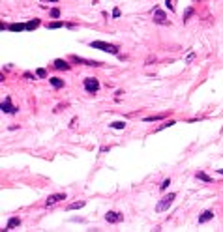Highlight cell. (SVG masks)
Listing matches in <instances>:
<instances>
[{"mask_svg": "<svg viewBox=\"0 0 223 232\" xmlns=\"http://www.w3.org/2000/svg\"><path fill=\"white\" fill-rule=\"evenodd\" d=\"M21 225V217H11L9 221H8V225L2 229V232H8V230H13L15 227H19Z\"/></svg>", "mask_w": 223, "mask_h": 232, "instance_id": "cell-8", "label": "cell"}, {"mask_svg": "<svg viewBox=\"0 0 223 232\" xmlns=\"http://www.w3.org/2000/svg\"><path fill=\"white\" fill-rule=\"evenodd\" d=\"M105 221L107 223H122L124 221V214H120V212H107L105 214Z\"/></svg>", "mask_w": 223, "mask_h": 232, "instance_id": "cell-6", "label": "cell"}, {"mask_svg": "<svg viewBox=\"0 0 223 232\" xmlns=\"http://www.w3.org/2000/svg\"><path fill=\"white\" fill-rule=\"evenodd\" d=\"M111 127H113V129H124V127H126V122H113Z\"/></svg>", "mask_w": 223, "mask_h": 232, "instance_id": "cell-20", "label": "cell"}, {"mask_svg": "<svg viewBox=\"0 0 223 232\" xmlns=\"http://www.w3.org/2000/svg\"><path fill=\"white\" fill-rule=\"evenodd\" d=\"M64 199H68V197H66V193H54V195H49V197L45 199V206H47V208H51V206H54V204L62 202Z\"/></svg>", "mask_w": 223, "mask_h": 232, "instance_id": "cell-5", "label": "cell"}, {"mask_svg": "<svg viewBox=\"0 0 223 232\" xmlns=\"http://www.w3.org/2000/svg\"><path fill=\"white\" fill-rule=\"evenodd\" d=\"M0 109H2V112H6V114H15V112H17V107L11 105V97H6V99L2 101Z\"/></svg>", "mask_w": 223, "mask_h": 232, "instance_id": "cell-7", "label": "cell"}, {"mask_svg": "<svg viewBox=\"0 0 223 232\" xmlns=\"http://www.w3.org/2000/svg\"><path fill=\"white\" fill-rule=\"evenodd\" d=\"M191 15H193V7H188V9H186V13H184V22H186Z\"/></svg>", "mask_w": 223, "mask_h": 232, "instance_id": "cell-23", "label": "cell"}, {"mask_svg": "<svg viewBox=\"0 0 223 232\" xmlns=\"http://www.w3.org/2000/svg\"><path fill=\"white\" fill-rule=\"evenodd\" d=\"M113 17H114V19H118V17H120V9H118V7H114V9H113Z\"/></svg>", "mask_w": 223, "mask_h": 232, "instance_id": "cell-26", "label": "cell"}, {"mask_svg": "<svg viewBox=\"0 0 223 232\" xmlns=\"http://www.w3.org/2000/svg\"><path fill=\"white\" fill-rule=\"evenodd\" d=\"M49 82H51V86H53L54 90H60V88H64V79H58V77H51V79H49Z\"/></svg>", "mask_w": 223, "mask_h": 232, "instance_id": "cell-9", "label": "cell"}, {"mask_svg": "<svg viewBox=\"0 0 223 232\" xmlns=\"http://www.w3.org/2000/svg\"><path fill=\"white\" fill-rule=\"evenodd\" d=\"M165 118V114H160V116H146L143 122H160V120H163Z\"/></svg>", "mask_w": 223, "mask_h": 232, "instance_id": "cell-18", "label": "cell"}, {"mask_svg": "<svg viewBox=\"0 0 223 232\" xmlns=\"http://www.w3.org/2000/svg\"><path fill=\"white\" fill-rule=\"evenodd\" d=\"M71 60L81 62V64H86V66H101V64H99V62H96V60H83V58H79V56H73Z\"/></svg>", "mask_w": 223, "mask_h": 232, "instance_id": "cell-14", "label": "cell"}, {"mask_svg": "<svg viewBox=\"0 0 223 232\" xmlns=\"http://www.w3.org/2000/svg\"><path fill=\"white\" fill-rule=\"evenodd\" d=\"M36 75H38V77H41V79H45V77H47V73H45V69H41V67H39V69L36 71Z\"/></svg>", "mask_w": 223, "mask_h": 232, "instance_id": "cell-25", "label": "cell"}, {"mask_svg": "<svg viewBox=\"0 0 223 232\" xmlns=\"http://www.w3.org/2000/svg\"><path fill=\"white\" fill-rule=\"evenodd\" d=\"M210 219H214V212L212 210H206V212H203V215H199V223L203 225V223H208Z\"/></svg>", "mask_w": 223, "mask_h": 232, "instance_id": "cell-10", "label": "cell"}, {"mask_svg": "<svg viewBox=\"0 0 223 232\" xmlns=\"http://www.w3.org/2000/svg\"><path fill=\"white\" fill-rule=\"evenodd\" d=\"M154 22H156V24H163V26L171 24V21L167 19L165 11H163V9H160V7H156V9H154Z\"/></svg>", "mask_w": 223, "mask_h": 232, "instance_id": "cell-4", "label": "cell"}, {"mask_svg": "<svg viewBox=\"0 0 223 232\" xmlns=\"http://www.w3.org/2000/svg\"><path fill=\"white\" fill-rule=\"evenodd\" d=\"M218 172H220V174H223V169H218Z\"/></svg>", "mask_w": 223, "mask_h": 232, "instance_id": "cell-28", "label": "cell"}, {"mask_svg": "<svg viewBox=\"0 0 223 232\" xmlns=\"http://www.w3.org/2000/svg\"><path fill=\"white\" fill-rule=\"evenodd\" d=\"M83 84H84V90H86L88 94H96V92L99 90V81L94 79V77H86Z\"/></svg>", "mask_w": 223, "mask_h": 232, "instance_id": "cell-3", "label": "cell"}, {"mask_svg": "<svg viewBox=\"0 0 223 232\" xmlns=\"http://www.w3.org/2000/svg\"><path fill=\"white\" fill-rule=\"evenodd\" d=\"M90 47L105 51V52H111V54H118V47L113 45V43H107V41H90Z\"/></svg>", "mask_w": 223, "mask_h": 232, "instance_id": "cell-2", "label": "cell"}, {"mask_svg": "<svg viewBox=\"0 0 223 232\" xmlns=\"http://www.w3.org/2000/svg\"><path fill=\"white\" fill-rule=\"evenodd\" d=\"M169 184H171V178H165V180L160 184V189H161V191H165V189L169 187Z\"/></svg>", "mask_w": 223, "mask_h": 232, "instance_id": "cell-22", "label": "cell"}, {"mask_svg": "<svg viewBox=\"0 0 223 232\" xmlns=\"http://www.w3.org/2000/svg\"><path fill=\"white\" fill-rule=\"evenodd\" d=\"M84 206V200H77V202H71V204H68V212H71V210H81Z\"/></svg>", "mask_w": 223, "mask_h": 232, "instance_id": "cell-16", "label": "cell"}, {"mask_svg": "<svg viewBox=\"0 0 223 232\" xmlns=\"http://www.w3.org/2000/svg\"><path fill=\"white\" fill-rule=\"evenodd\" d=\"M195 176H197L199 180H203V182H206V184H210V182H212V178H210V176H208L206 172H203V170H199V172H197Z\"/></svg>", "mask_w": 223, "mask_h": 232, "instance_id": "cell-17", "label": "cell"}, {"mask_svg": "<svg viewBox=\"0 0 223 232\" xmlns=\"http://www.w3.org/2000/svg\"><path fill=\"white\" fill-rule=\"evenodd\" d=\"M8 30H11V32H23V30H26V24H23V22H11L8 26Z\"/></svg>", "mask_w": 223, "mask_h": 232, "instance_id": "cell-11", "label": "cell"}, {"mask_svg": "<svg viewBox=\"0 0 223 232\" xmlns=\"http://www.w3.org/2000/svg\"><path fill=\"white\" fill-rule=\"evenodd\" d=\"M51 2H58V0H51Z\"/></svg>", "mask_w": 223, "mask_h": 232, "instance_id": "cell-29", "label": "cell"}, {"mask_svg": "<svg viewBox=\"0 0 223 232\" xmlns=\"http://www.w3.org/2000/svg\"><path fill=\"white\" fill-rule=\"evenodd\" d=\"M175 199H176V193H169V195L161 197V199H160V202L156 204V212H158V214H163V212H167V210L173 206Z\"/></svg>", "mask_w": 223, "mask_h": 232, "instance_id": "cell-1", "label": "cell"}, {"mask_svg": "<svg viewBox=\"0 0 223 232\" xmlns=\"http://www.w3.org/2000/svg\"><path fill=\"white\" fill-rule=\"evenodd\" d=\"M193 60H195V52H190V54H188V58H186V64H191Z\"/></svg>", "mask_w": 223, "mask_h": 232, "instance_id": "cell-24", "label": "cell"}, {"mask_svg": "<svg viewBox=\"0 0 223 232\" xmlns=\"http://www.w3.org/2000/svg\"><path fill=\"white\" fill-rule=\"evenodd\" d=\"M39 24H41V21H39V19H32V21H28V22H26V30H36Z\"/></svg>", "mask_w": 223, "mask_h": 232, "instance_id": "cell-15", "label": "cell"}, {"mask_svg": "<svg viewBox=\"0 0 223 232\" xmlns=\"http://www.w3.org/2000/svg\"><path fill=\"white\" fill-rule=\"evenodd\" d=\"M175 124H176L175 120H169V122H165V124H161V126H160V127H158L156 131H161V129H165V127H171V126H175Z\"/></svg>", "mask_w": 223, "mask_h": 232, "instance_id": "cell-19", "label": "cell"}, {"mask_svg": "<svg viewBox=\"0 0 223 232\" xmlns=\"http://www.w3.org/2000/svg\"><path fill=\"white\" fill-rule=\"evenodd\" d=\"M66 22L64 21H53V22H47L45 26H47V30H56V28H62Z\"/></svg>", "mask_w": 223, "mask_h": 232, "instance_id": "cell-13", "label": "cell"}, {"mask_svg": "<svg viewBox=\"0 0 223 232\" xmlns=\"http://www.w3.org/2000/svg\"><path fill=\"white\" fill-rule=\"evenodd\" d=\"M53 66H54L56 69H64V71H66V69H69V64H68L66 60H62V58H56Z\"/></svg>", "mask_w": 223, "mask_h": 232, "instance_id": "cell-12", "label": "cell"}, {"mask_svg": "<svg viewBox=\"0 0 223 232\" xmlns=\"http://www.w3.org/2000/svg\"><path fill=\"white\" fill-rule=\"evenodd\" d=\"M49 15H51L53 19H58V17H60V9H58V7H53V9L49 11Z\"/></svg>", "mask_w": 223, "mask_h": 232, "instance_id": "cell-21", "label": "cell"}, {"mask_svg": "<svg viewBox=\"0 0 223 232\" xmlns=\"http://www.w3.org/2000/svg\"><path fill=\"white\" fill-rule=\"evenodd\" d=\"M165 6H167V7H169L171 11H175V6H173V0H167V2H165Z\"/></svg>", "mask_w": 223, "mask_h": 232, "instance_id": "cell-27", "label": "cell"}]
</instances>
